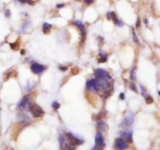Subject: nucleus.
<instances>
[{"instance_id": "obj_1", "label": "nucleus", "mask_w": 160, "mask_h": 150, "mask_svg": "<svg viewBox=\"0 0 160 150\" xmlns=\"http://www.w3.org/2000/svg\"><path fill=\"white\" fill-rule=\"evenodd\" d=\"M95 80L97 81L99 89L103 91L104 98L106 99L111 95L113 89V80L110 74L104 69H96L95 70Z\"/></svg>"}, {"instance_id": "obj_2", "label": "nucleus", "mask_w": 160, "mask_h": 150, "mask_svg": "<svg viewBox=\"0 0 160 150\" xmlns=\"http://www.w3.org/2000/svg\"><path fill=\"white\" fill-rule=\"evenodd\" d=\"M105 146V138L102 135V132L98 131L95 136V144L91 150H103Z\"/></svg>"}, {"instance_id": "obj_3", "label": "nucleus", "mask_w": 160, "mask_h": 150, "mask_svg": "<svg viewBox=\"0 0 160 150\" xmlns=\"http://www.w3.org/2000/svg\"><path fill=\"white\" fill-rule=\"evenodd\" d=\"M29 110L32 116L35 118L41 117L45 114L44 110H42V108L39 105L34 103V102H31V103L29 104Z\"/></svg>"}, {"instance_id": "obj_4", "label": "nucleus", "mask_w": 160, "mask_h": 150, "mask_svg": "<svg viewBox=\"0 0 160 150\" xmlns=\"http://www.w3.org/2000/svg\"><path fill=\"white\" fill-rule=\"evenodd\" d=\"M66 139H67L69 144L73 146H80V145H82V144L84 143L83 140L78 138H77L76 136H74L73 134L70 133V132L66 134Z\"/></svg>"}, {"instance_id": "obj_5", "label": "nucleus", "mask_w": 160, "mask_h": 150, "mask_svg": "<svg viewBox=\"0 0 160 150\" xmlns=\"http://www.w3.org/2000/svg\"><path fill=\"white\" fill-rule=\"evenodd\" d=\"M134 121V115L132 113H130L126 116H124V118L123 119L122 122L120 124V127L123 128H126V127H131L133 124Z\"/></svg>"}, {"instance_id": "obj_6", "label": "nucleus", "mask_w": 160, "mask_h": 150, "mask_svg": "<svg viewBox=\"0 0 160 150\" xmlns=\"http://www.w3.org/2000/svg\"><path fill=\"white\" fill-rule=\"evenodd\" d=\"M114 147L117 150H126L129 148V146L123 138H117L114 142Z\"/></svg>"}, {"instance_id": "obj_7", "label": "nucleus", "mask_w": 160, "mask_h": 150, "mask_svg": "<svg viewBox=\"0 0 160 150\" xmlns=\"http://www.w3.org/2000/svg\"><path fill=\"white\" fill-rule=\"evenodd\" d=\"M74 25H76L80 31V34H81V44L84 42V41H85V38H86V34H87V31H86V28L84 27V25L83 24V23L79 20H74L73 22Z\"/></svg>"}, {"instance_id": "obj_8", "label": "nucleus", "mask_w": 160, "mask_h": 150, "mask_svg": "<svg viewBox=\"0 0 160 150\" xmlns=\"http://www.w3.org/2000/svg\"><path fill=\"white\" fill-rule=\"evenodd\" d=\"M87 89L89 90L91 92L96 93L99 91V88H98L97 81L95 80V78H92L91 80H88L86 83Z\"/></svg>"}, {"instance_id": "obj_9", "label": "nucleus", "mask_w": 160, "mask_h": 150, "mask_svg": "<svg viewBox=\"0 0 160 150\" xmlns=\"http://www.w3.org/2000/svg\"><path fill=\"white\" fill-rule=\"evenodd\" d=\"M31 70L34 74H40L45 70V67L42 64L34 63L31 65Z\"/></svg>"}, {"instance_id": "obj_10", "label": "nucleus", "mask_w": 160, "mask_h": 150, "mask_svg": "<svg viewBox=\"0 0 160 150\" xmlns=\"http://www.w3.org/2000/svg\"><path fill=\"white\" fill-rule=\"evenodd\" d=\"M120 136L129 143H132L133 142V133L132 131H120Z\"/></svg>"}, {"instance_id": "obj_11", "label": "nucleus", "mask_w": 160, "mask_h": 150, "mask_svg": "<svg viewBox=\"0 0 160 150\" xmlns=\"http://www.w3.org/2000/svg\"><path fill=\"white\" fill-rule=\"evenodd\" d=\"M30 100H31V96L29 95H24L23 99L21 100V101L20 102V103L18 104L17 108H19V109H25L28 106Z\"/></svg>"}, {"instance_id": "obj_12", "label": "nucleus", "mask_w": 160, "mask_h": 150, "mask_svg": "<svg viewBox=\"0 0 160 150\" xmlns=\"http://www.w3.org/2000/svg\"><path fill=\"white\" fill-rule=\"evenodd\" d=\"M96 127H97L98 131L103 132V131H106L108 129V126L106 124V123L102 121H99L96 124Z\"/></svg>"}, {"instance_id": "obj_13", "label": "nucleus", "mask_w": 160, "mask_h": 150, "mask_svg": "<svg viewBox=\"0 0 160 150\" xmlns=\"http://www.w3.org/2000/svg\"><path fill=\"white\" fill-rule=\"evenodd\" d=\"M99 58L98 59V61L100 64H102V63H105L107 61V53H105V51H100L99 53Z\"/></svg>"}, {"instance_id": "obj_14", "label": "nucleus", "mask_w": 160, "mask_h": 150, "mask_svg": "<svg viewBox=\"0 0 160 150\" xmlns=\"http://www.w3.org/2000/svg\"><path fill=\"white\" fill-rule=\"evenodd\" d=\"M105 116H106V112H105V111H102V112H100L99 113H98V114L94 117V119H95V121H102Z\"/></svg>"}, {"instance_id": "obj_15", "label": "nucleus", "mask_w": 160, "mask_h": 150, "mask_svg": "<svg viewBox=\"0 0 160 150\" xmlns=\"http://www.w3.org/2000/svg\"><path fill=\"white\" fill-rule=\"evenodd\" d=\"M52 28V25H51L50 23H43V26H42V31L44 32L45 34H47V33H49V31Z\"/></svg>"}, {"instance_id": "obj_16", "label": "nucleus", "mask_w": 160, "mask_h": 150, "mask_svg": "<svg viewBox=\"0 0 160 150\" xmlns=\"http://www.w3.org/2000/svg\"><path fill=\"white\" fill-rule=\"evenodd\" d=\"M59 145H60V148L63 149V146H64V144H65V142H66L65 138L63 137L62 135H60L59 136Z\"/></svg>"}, {"instance_id": "obj_17", "label": "nucleus", "mask_w": 160, "mask_h": 150, "mask_svg": "<svg viewBox=\"0 0 160 150\" xmlns=\"http://www.w3.org/2000/svg\"><path fill=\"white\" fill-rule=\"evenodd\" d=\"M22 4H29V5H34V0H17Z\"/></svg>"}, {"instance_id": "obj_18", "label": "nucleus", "mask_w": 160, "mask_h": 150, "mask_svg": "<svg viewBox=\"0 0 160 150\" xmlns=\"http://www.w3.org/2000/svg\"><path fill=\"white\" fill-rule=\"evenodd\" d=\"M64 148L65 150H75V146H73L70 144H64V146H63V149Z\"/></svg>"}, {"instance_id": "obj_19", "label": "nucleus", "mask_w": 160, "mask_h": 150, "mask_svg": "<svg viewBox=\"0 0 160 150\" xmlns=\"http://www.w3.org/2000/svg\"><path fill=\"white\" fill-rule=\"evenodd\" d=\"M111 20H113V21L114 22L115 24H116V23L118 22V18L116 17V14L114 12H111Z\"/></svg>"}, {"instance_id": "obj_20", "label": "nucleus", "mask_w": 160, "mask_h": 150, "mask_svg": "<svg viewBox=\"0 0 160 150\" xmlns=\"http://www.w3.org/2000/svg\"><path fill=\"white\" fill-rule=\"evenodd\" d=\"M136 79V68H133L131 71V80H134Z\"/></svg>"}, {"instance_id": "obj_21", "label": "nucleus", "mask_w": 160, "mask_h": 150, "mask_svg": "<svg viewBox=\"0 0 160 150\" xmlns=\"http://www.w3.org/2000/svg\"><path fill=\"white\" fill-rule=\"evenodd\" d=\"M52 107L53 108V110H56L60 107V104H59L57 101H54L53 102V104H52Z\"/></svg>"}, {"instance_id": "obj_22", "label": "nucleus", "mask_w": 160, "mask_h": 150, "mask_svg": "<svg viewBox=\"0 0 160 150\" xmlns=\"http://www.w3.org/2000/svg\"><path fill=\"white\" fill-rule=\"evenodd\" d=\"M132 34H133V40H134V42L136 43H139V40H138L137 35L135 34L134 29V28H132Z\"/></svg>"}, {"instance_id": "obj_23", "label": "nucleus", "mask_w": 160, "mask_h": 150, "mask_svg": "<svg viewBox=\"0 0 160 150\" xmlns=\"http://www.w3.org/2000/svg\"><path fill=\"white\" fill-rule=\"evenodd\" d=\"M145 101L147 104H152L153 102V99H152L151 95H148L145 97Z\"/></svg>"}, {"instance_id": "obj_24", "label": "nucleus", "mask_w": 160, "mask_h": 150, "mask_svg": "<svg viewBox=\"0 0 160 150\" xmlns=\"http://www.w3.org/2000/svg\"><path fill=\"white\" fill-rule=\"evenodd\" d=\"M30 23H31V22L30 21H27V22H25V23H23V25H22V28H21V31H25V30H26V28H28V26L30 25Z\"/></svg>"}, {"instance_id": "obj_25", "label": "nucleus", "mask_w": 160, "mask_h": 150, "mask_svg": "<svg viewBox=\"0 0 160 150\" xmlns=\"http://www.w3.org/2000/svg\"><path fill=\"white\" fill-rule=\"evenodd\" d=\"M9 45H10L11 49H13V50H17V49H18V48H19V43H10Z\"/></svg>"}, {"instance_id": "obj_26", "label": "nucleus", "mask_w": 160, "mask_h": 150, "mask_svg": "<svg viewBox=\"0 0 160 150\" xmlns=\"http://www.w3.org/2000/svg\"><path fill=\"white\" fill-rule=\"evenodd\" d=\"M130 87H131V89L132 91H135V92H137V87L135 86V85L134 84V83H131V85H130Z\"/></svg>"}, {"instance_id": "obj_27", "label": "nucleus", "mask_w": 160, "mask_h": 150, "mask_svg": "<svg viewBox=\"0 0 160 150\" xmlns=\"http://www.w3.org/2000/svg\"><path fill=\"white\" fill-rule=\"evenodd\" d=\"M10 10H7L6 12H5V16H6V17H10Z\"/></svg>"}, {"instance_id": "obj_28", "label": "nucleus", "mask_w": 160, "mask_h": 150, "mask_svg": "<svg viewBox=\"0 0 160 150\" xmlns=\"http://www.w3.org/2000/svg\"><path fill=\"white\" fill-rule=\"evenodd\" d=\"M116 25L119 26V27H120V28H122L123 26L124 25V23H123V22L121 21V20H118V22H117V23H116Z\"/></svg>"}, {"instance_id": "obj_29", "label": "nucleus", "mask_w": 160, "mask_h": 150, "mask_svg": "<svg viewBox=\"0 0 160 150\" xmlns=\"http://www.w3.org/2000/svg\"><path fill=\"white\" fill-rule=\"evenodd\" d=\"M140 25H141V20H140L139 17H137V23H136V28H139Z\"/></svg>"}, {"instance_id": "obj_30", "label": "nucleus", "mask_w": 160, "mask_h": 150, "mask_svg": "<svg viewBox=\"0 0 160 150\" xmlns=\"http://www.w3.org/2000/svg\"><path fill=\"white\" fill-rule=\"evenodd\" d=\"M59 69L62 70V71H66V70H67V67H63V66H60V67H59Z\"/></svg>"}, {"instance_id": "obj_31", "label": "nucleus", "mask_w": 160, "mask_h": 150, "mask_svg": "<svg viewBox=\"0 0 160 150\" xmlns=\"http://www.w3.org/2000/svg\"><path fill=\"white\" fill-rule=\"evenodd\" d=\"M84 2H85V3H86V4H88V5L91 4V3H92V2H94V0H84Z\"/></svg>"}, {"instance_id": "obj_32", "label": "nucleus", "mask_w": 160, "mask_h": 150, "mask_svg": "<svg viewBox=\"0 0 160 150\" xmlns=\"http://www.w3.org/2000/svg\"><path fill=\"white\" fill-rule=\"evenodd\" d=\"M120 99L121 100H123L125 99V95L124 93H120Z\"/></svg>"}, {"instance_id": "obj_33", "label": "nucleus", "mask_w": 160, "mask_h": 150, "mask_svg": "<svg viewBox=\"0 0 160 150\" xmlns=\"http://www.w3.org/2000/svg\"><path fill=\"white\" fill-rule=\"evenodd\" d=\"M106 17H107L108 20L111 19V13L110 12H108L107 14H106Z\"/></svg>"}, {"instance_id": "obj_34", "label": "nucleus", "mask_w": 160, "mask_h": 150, "mask_svg": "<svg viewBox=\"0 0 160 150\" xmlns=\"http://www.w3.org/2000/svg\"><path fill=\"white\" fill-rule=\"evenodd\" d=\"M56 7L58 9L63 8V7H64V4H57L56 5Z\"/></svg>"}, {"instance_id": "obj_35", "label": "nucleus", "mask_w": 160, "mask_h": 150, "mask_svg": "<svg viewBox=\"0 0 160 150\" xmlns=\"http://www.w3.org/2000/svg\"><path fill=\"white\" fill-rule=\"evenodd\" d=\"M20 54H21V55H23V54H25V51H24V50H21Z\"/></svg>"}, {"instance_id": "obj_36", "label": "nucleus", "mask_w": 160, "mask_h": 150, "mask_svg": "<svg viewBox=\"0 0 160 150\" xmlns=\"http://www.w3.org/2000/svg\"><path fill=\"white\" fill-rule=\"evenodd\" d=\"M145 24H148V20L145 19Z\"/></svg>"}, {"instance_id": "obj_37", "label": "nucleus", "mask_w": 160, "mask_h": 150, "mask_svg": "<svg viewBox=\"0 0 160 150\" xmlns=\"http://www.w3.org/2000/svg\"><path fill=\"white\" fill-rule=\"evenodd\" d=\"M76 1H80V0H76Z\"/></svg>"}]
</instances>
